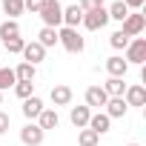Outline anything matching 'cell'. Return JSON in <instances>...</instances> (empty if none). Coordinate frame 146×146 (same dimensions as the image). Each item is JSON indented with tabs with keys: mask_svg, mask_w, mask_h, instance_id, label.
<instances>
[{
	"mask_svg": "<svg viewBox=\"0 0 146 146\" xmlns=\"http://www.w3.org/2000/svg\"><path fill=\"white\" fill-rule=\"evenodd\" d=\"M57 43L69 52V54H80L83 49H86V40H83V35L78 32V29H69V26H63V29H57Z\"/></svg>",
	"mask_w": 146,
	"mask_h": 146,
	"instance_id": "obj_1",
	"label": "cell"
},
{
	"mask_svg": "<svg viewBox=\"0 0 146 146\" xmlns=\"http://www.w3.org/2000/svg\"><path fill=\"white\" fill-rule=\"evenodd\" d=\"M40 20H43V26H49V29H57V26H63V6H60V0H46V3L40 6Z\"/></svg>",
	"mask_w": 146,
	"mask_h": 146,
	"instance_id": "obj_2",
	"label": "cell"
},
{
	"mask_svg": "<svg viewBox=\"0 0 146 146\" xmlns=\"http://www.w3.org/2000/svg\"><path fill=\"white\" fill-rule=\"evenodd\" d=\"M126 52V63H135V66H143L146 63V37H135V40H129V46L123 49Z\"/></svg>",
	"mask_w": 146,
	"mask_h": 146,
	"instance_id": "obj_3",
	"label": "cell"
},
{
	"mask_svg": "<svg viewBox=\"0 0 146 146\" xmlns=\"http://www.w3.org/2000/svg\"><path fill=\"white\" fill-rule=\"evenodd\" d=\"M143 29H146V15H140V12L132 15V12H129L126 20H123V29H120V32H123L126 37H137Z\"/></svg>",
	"mask_w": 146,
	"mask_h": 146,
	"instance_id": "obj_4",
	"label": "cell"
},
{
	"mask_svg": "<svg viewBox=\"0 0 146 146\" xmlns=\"http://www.w3.org/2000/svg\"><path fill=\"white\" fill-rule=\"evenodd\" d=\"M106 23H109V15H106V6H103V9L86 12V15H83V23H80V26H86L89 32H100V29H103Z\"/></svg>",
	"mask_w": 146,
	"mask_h": 146,
	"instance_id": "obj_5",
	"label": "cell"
},
{
	"mask_svg": "<svg viewBox=\"0 0 146 146\" xmlns=\"http://www.w3.org/2000/svg\"><path fill=\"white\" fill-rule=\"evenodd\" d=\"M20 54H23V63H32V66H37V63H43V60H46V49H43L37 40L26 43Z\"/></svg>",
	"mask_w": 146,
	"mask_h": 146,
	"instance_id": "obj_6",
	"label": "cell"
},
{
	"mask_svg": "<svg viewBox=\"0 0 146 146\" xmlns=\"http://www.w3.org/2000/svg\"><path fill=\"white\" fill-rule=\"evenodd\" d=\"M43 137H46V132H43L37 123H26V126L20 129V140H23L26 146H40Z\"/></svg>",
	"mask_w": 146,
	"mask_h": 146,
	"instance_id": "obj_7",
	"label": "cell"
},
{
	"mask_svg": "<svg viewBox=\"0 0 146 146\" xmlns=\"http://www.w3.org/2000/svg\"><path fill=\"white\" fill-rule=\"evenodd\" d=\"M123 100H126V106H146V89L140 83H132V86H126Z\"/></svg>",
	"mask_w": 146,
	"mask_h": 146,
	"instance_id": "obj_8",
	"label": "cell"
},
{
	"mask_svg": "<svg viewBox=\"0 0 146 146\" xmlns=\"http://www.w3.org/2000/svg\"><path fill=\"white\" fill-rule=\"evenodd\" d=\"M103 66H106V75H109V78H126V72H129V63H126L120 54H112Z\"/></svg>",
	"mask_w": 146,
	"mask_h": 146,
	"instance_id": "obj_9",
	"label": "cell"
},
{
	"mask_svg": "<svg viewBox=\"0 0 146 146\" xmlns=\"http://www.w3.org/2000/svg\"><path fill=\"white\" fill-rule=\"evenodd\" d=\"M109 100V95L103 92V86H89L86 89V106L89 109H103Z\"/></svg>",
	"mask_w": 146,
	"mask_h": 146,
	"instance_id": "obj_10",
	"label": "cell"
},
{
	"mask_svg": "<svg viewBox=\"0 0 146 146\" xmlns=\"http://www.w3.org/2000/svg\"><path fill=\"white\" fill-rule=\"evenodd\" d=\"M89 117H92V109L89 106H72L69 109V120H72V126H78V129H86L89 126Z\"/></svg>",
	"mask_w": 146,
	"mask_h": 146,
	"instance_id": "obj_11",
	"label": "cell"
},
{
	"mask_svg": "<svg viewBox=\"0 0 146 146\" xmlns=\"http://www.w3.org/2000/svg\"><path fill=\"white\" fill-rule=\"evenodd\" d=\"M103 112H106V117H109V120H115V117H123V115L129 112V106H126V100H123V98H109V100H106V106H103Z\"/></svg>",
	"mask_w": 146,
	"mask_h": 146,
	"instance_id": "obj_12",
	"label": "cell"
},
{
	"mask_svg": "<svg viewBox=\"0 0 146 146\" xmlns=\"http://www.w3.org/2000/svg\"><path fill=\"white\" fill-rule=\"evenodd\" d=\"M52 103H54V109L57 106H69L72 103V89L66 86V83H57V86H52Z\"/></svg>",
	"mask_w": 146,
	"mask_h": 146,
	"instance_id": "obj_13",
	"label": "cell"
},
{
	"mask_svg": "<svg viewBox=\"0 0 146 146\" xmlns=\"http://www.w3.org/2000/svg\"><path fill=\"white\" fill-rule=\"evenodd\" d=\"M37 126H40L43 132H49V129H57V126H60L57 109H43V112L37 115Z\"/></svg>",
	"mask_w": 146,
	"mask_h": 146,
	"instance_id": "obj_14",
	"label": "cell"
},
{
	"mask_svg": "<svg viewBox=\"0 0 146 146\" xmlns=\"http://www.w3.org/2000/svg\"><path fill=\"white\" fill-rule=\"evenodd\" d=\"M86 129H92L95 135H106V132L112 129V120L106 117V112H98V115L89 117V126H86Z\"/></svg>",
	"mask_w": 146,
	"mask_h": 146,
	"instance_id": "obj_15",
	"label": "cell"
},
{
	"mask_svg": "<svg viewBox=\"0 0 146 146\" xmlns=\"http://www.w3.org/2000/svg\"><path fill=\"white\" fill-rule=\"evenodd\" d=\"M80 23H83V12H80V6H78V3L63 9V26H69V29H78Z\"/></svg>",
	"mask_w": 146,
	"mask_h": 146,
	"instance_id": "obj_16",
	"label": "cell"
},
{
	"mask_svg": "<svg viewBox=\"0 0 146 146\" xmlns=\"http://www.w3.org/2000/svg\"><path fill=\"white\" fill-rule=\"evenodd\" d=\"M43 109H46V106H43V100H40L37 95H32V98L23 100V115H26L29 120H37V115H40Z\"/></svg>",
	"mask_w": 146,
	"mask_h": 146,
	"instance_id": "obj_17",
	"label": "cell"
},
{
	"mask_svg": "<svg viewBox=\"0 0 146 146\" xmlns=\"http://www.w3.org/2000/svg\"><path fill=\"white\" fill-rule=\"evenodd\" d=\"M35 75H37V66H32V63H17V69H15V78L20 83H35Z\"/></svg>",
	"mask_w": 146,
	"mask_h": 146,
	"instance_id": "obj_18",
	"label": "cell"
},
{
	"mask_svg": "<svg viewBox=\"0 0 146 146\" xmlns=\"http://www.w3.org/2000/svg\"><path fill=\"white\" fill-rule=\"evenodd\" d=\"M103 92H106L109 98H123V92H126L123 78H109V80L103 83Z\"/></svg>",
	"mask_w": 146,
	"mask_h": 146,
	"instance_id": "obj_19",
	"label": "cell"
},
{
	"mask_svg": "<svg viewBox=\"0 0 146 146\" xmlns=\"http://www.w3.org/2000/svg\"><path fill=\"white\" fill-rule=\"evenodd\" d=\"M12 37H20V23L6 17L3 23H0V40H12Z\"/></svg>",
	"mask_w": 146,
	"mask_h": 146,
	"instance_id": "obj_20",
	"label": "cell"
},
{
	"mask_svg": "<svg viewBox=\"0 0 146 146\" xmlns=\"http://www.w3.org/2000/svg\"><path fill=\"white\" fill-rule=\"evenodd\" d=\"M106 15H109V20H126V15H129V9H126V3H123V0H115V3L106 9Z\"/></svg>",
	"mask_w": 146,
	"mask_h": 146,
	"instance_id": "obj_21",
	"label": "cell"
},
{
	"mask_svg": "<svg viewBox=\"0 0 146 146\" xmlns=\"http://www.w3.org/2000/svg\"><path fill=\"white\" fill-rule=\"evenodd\" d=\"M0 6L9 15V20H17V15H23V0H0Z\"/></svg>",
	"mask_w": 146,
	"mask_h": 146,
	"instance_id": "obj_22",
	"label": "cell"
},
{
	"mask_svg": "<svg viewBox=\"0 0 146 146\" xmlns=\"http://www.w3.org/2000/svg\"><path fill=\"white\" fill-rule=\"evenodd\" d=\"M37 43H40L43 49H49V46H57V29H49V26H43V29H40V35H37Z\"/></svg>",
	"mask_w": 146,
	"mask_h": 146,
	"instance_id": "obj_23",
	"label": "cell"
},
{
	"mask_svg": "<svg viewBox=\"0 0 146 146\" xmlns=\"http://www.w3.org/2000/svg\"><path fill=\"white\" fill-rule=\"evenodd\" d=\"M15 83H17V78H15V69L0 66V92H3V89H9V86H15Z\"/></svg>",
	"mask_w": 146,
	"mask_h": 146,
	"instance_id": "obj_24",
	"label": "cell"
},
{
	"mask_svg": "<svg viewBox=\"0 0 146 146\" xmlns=\"http://www.w3.org/2000/svg\"><path fill=\"white\" fill-rule=\"evenodd\" d=\"M98 140H100V135H95L92 129H80L78 132V143L80 146H98Z\"/></svg>",
	"mask_w": 146,
	"mask_h": 146,
	"instance_id": "obj_25",
	"label": "cell"
},
{
	"mask_svg": "<svg viewBox=\"0 0 146 146\" xmlns=\"http://www.w3.org/2000/svg\"><path fill=\"white\" fill-rule=\"evenodd\" d=\"M12 89H15V95H17L20 100H26V98H32V95H35V83H20V80H17Z\"/></svg>",
	"mask_w": 146,
	"mask_h": 146,
	"instance_id": "obj_26",
	"label": "cell"
},
{
	"mask_svg": "<svg viewBox=\"0 0 146 146\" xmlns=\"http://www.w3.org/2000/svg\"><path fill=\"white\" fill-rule=\"evenodd\" d=\"M129 40H132V37H126V35H123L120 29H117V32H115V35L109 37V43H112V49H117V52H120V49H126V46H129Z\"/></svg>",
	"mask_w": 146,
	"mask_h": 146,
	"instance_id": "obj_27",
	"label": "cell"
},
{
	"mask_svg": "<svg viewBox=\"0 0 146 146\" xmlns=\"http://www.w3.org/2000/svg\"><path fill=\"white\" fill-rule=\"evenodd\" d=\"M3 46H6L9 54H20L23 46H26V40H23V37H12V40H3Z\"/></svg>",
	"mask_w": 146,
	"mask_h": 146,
	"instance_id": "obj_28",
	"label": "cell"
},
{
	"mask_svg": "<svg viewBox=\"0 0 146 146\" xmlns=\"http://www.w3.org/2000/svg\"><path fill=\"white\" fill-rule=\"evenodd\" d=\"M80 12L86 15V12H95V9H103V0H80Z\"/></svg>",
	"mask_w": 146,
	"mask_h": 146,
	"instance_id": "obj_29",
	"label": "cell"
},
{
	"mask_svg": "<svg viewBox=\"0 0 146 146\" xmlns=\"http://www.w3.org/2000/svg\"><path fill=\"white\" fill-rule=\"evenodd\" d=\"M43 3H46V0H23V12H32V15H37Z\"/></svg>",
	"mask_w": 146,
	"mask_h": 146,
	"instance_id": "obj_30",
	"label": "cell"
},
{
	"mask_svg": "<svg viewBox=\"0 0 146 146\" xmlns=\"http://www.w3.org/2000/svg\"><path fill=\"white\" fill-rule=\"evenodd\" d=\"M9 126H12V117H9L6 112H0V135H6V132H9Z\"/></svg>",
	"mask_w": 146,
	"mask_h": 146,
	"instance_id": "obj_31",
	"label": "cell"
},
{
	"mask_svg": "<svg viewBox=\"0 0 146 146\" xmlns=\"http://www.w3.org/2000/svg\"><path fill=\"white\" fill-rule=\"evenodd\" d=\"M123 3H126V9L132 12V9H143V3H146V0H123Z\"/></svg>",
	"mask_w": 146,
	"mask_h": 146,
	"instance_id": "obj_32",
	"label": "cell"
},
{
	"mask_svg": "<svg viewBox=\"0 0 146 146\" xmlns=\"http://www.w3.org/2000/svg\"><path fill=\"white\" fill-rule=\"evenodd\" d=\"M0 106H3V92H0Z\"/></svg>",
	"mask_w": 146,
	"mask_h": 146,
	"instance_id": "obj_33",
	"label": "cell"
},
{
	"mask_svg": "<svg viewBox=\"0 0 146 146\" xmlns=\"http://www.w3.org/2000/svg\"><path fill=\"white\" fill-rule=\"evenodd\" d=\"M129 146H137V143H129Z\"/></svg>",
	"mask_w": 146,
	"mask_h": 146,
	"instance_id": "obj_34",
	"label": "cell"
}]
</instances>
